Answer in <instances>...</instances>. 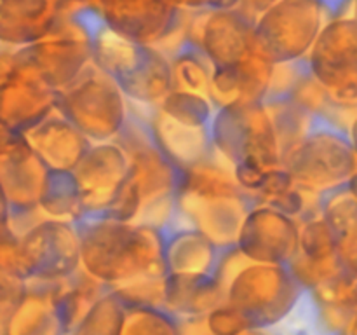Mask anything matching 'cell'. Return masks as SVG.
Masks as SVG:
<instances>
[{
  "mask_svg": "<svg viewBox=\"0 0 357 335\" xmlns=\"http://www.w3.org/2000/svg\"><path fill=\"white\" fill-rule=\"evenodd\" d=\"M80 271L110 290L149 276H166L164 230L108 215L77 222Z\"/></svg>",
  "mask_w": 357,
  "mask_h": 335,
  "instance_id": "obj_1",
  "label": "cell"
},
{
  "mask_svg": "<svg viewBox=\"0 0 357 335\" xmlns=\"http://www.w3.org/2000/svg\"><path fill=\"white\" fill-rule=\"evenodd\" d=\"M255 199L244 191L234 168L218 154L180 170L176 223L208 236L218 248L236 246L241 225Z\"/></svg>",
  "mask_w": 357,
  "mask_h": 335,
  "instance_id": "obj_2",
  "label": "cell"
},
{
  "mask_svg": "<svg viewBox=\"0 0 357 335\" xmlns=\"http://www.w3.org/2000/svg\"><path fill=\"white\" fill-rule=\"evenodd\" d=\"M215 276L225 302L239 309L253 328L281 323L305 293L289 265L250 260L237 246L223 248Z\"/></svg>",
  "mask_w": 357,
  "mask_h": 335,
  "instance_id": "obj_3",
  "label": "cell"
},
{
  "mask_svg": "<svg viewBox=\"0 0 357 335\" xmlns=\"http://www.w3.org/2000/svg\"><path fill=\"white\" fill-rule=\"evenodd\" d=\"M93 63L121 86L131 103L155 108L173 91L171 58L153 45L138 44L98 24Z\"/></svg>",
  "mask_w": 357,
  "mask_h": 335,
  "instance_id": "obj_4",
  "label": "cell"
},
{
  "mask_svg": "<svg viewBox=\"0 0 357 335\" xmlns=\"http://www.w3.org/2000/svg\"><path fill=\"white\" fill-rule=\"evenodd\" d=\"M281 164L300 187L321 198L347 187L357 173L347 129L323 115H314L303 138L282 154Z\"/></svg>",
  "mask_w": 357,
  "mask_h": 335,
  "instance_id": "obj_5",
  "label": "cell"
},
{
  "mask_svg": "<svg viewBox=\"0 0 357 335\" xmlns=\"http://www.w3.org/2000/svg\"><path fill=\"white\" fill-rule=\"evenodd\" d=\"M61 112L91 143L112 142L131 119V101L117 82L91 63L70 86L58 91Z\"/></svg>",
  "mask_w": 357,
  "mask_h": 335,
  "instance_id": "obj_6",
  "label": "cell"
},
{
  "mask_svg": "<svg viewBox=\"0 0 357 335\" xmlns=\"http://www.w3.org/2000/svg\"><path fill=\"white\" fill-rule=\"evenodd\" d=\"M309 72L335 108V122L347 129L357 112V21L337 14L324 24L307 56Z\"/></svg>",
  "mask_w": 357,
  "mask_h": 335,
  "instance_id": "obj_7",
  "label": "cell"
},
{
  "mask_svg": "<svg viewBox=\"0 0 357 335\" xmlns=\"http://www.w3.org/2000/svg\"><path fill=\"white\" fill-rule=\"evenodd\" d=\"M211 140L215 152L230 166L241 161H251L268 170L281 166L282 147L265 101L216 108Z\"/></svg>",
  "mask_w": 357,
  "mask_h": 335,
  "instance_id": "obj_8",
  "label": "cell"
},
{
  "mask_svg": "<svg viewBox=\"0 0 357 335\" xmlns=\"http://www.w3.org/2000/svg\"><path fill=\"white\" fill-rule=\"evenodd\" d=\"M100 24L96 13L58 16L45 37L28 47L17 49V58L56 91L65 89L93 63L94 31Z\"/></svg>",
  "mask_w": 357,
  "mask_h": 335,
  "instance_id": "obj_9",
  "label": "cell"
},
{
  "mask_svg": "<svg viewBox=\"0 0 357 335\" xmlns=\"http://www.w3.org/2000/svg\"><path fill=\"white\" fill-rule=\"evenodd\" d=\"M331 16L330 0H279L255 17L258 49L274 63L303 61Z\"/></svg>",
  "mask_w": 357,
  "mask_h": 335,
  "instance_id": "obj_10",
  "label": "cell"
},
{
  "mask_svg": "<svg viewBox=\"0 0 357 335\" xmlns=\"http://www.w3.org/2000/svg\"><path fill=\"white\" fill-rule=\"evenodd\" d=\"M94 13L110 30L169 58L187 42L188 13L171 0H96Z\"/></svg>",
  "mask_w": 357,
  "mask_h": 335,
  "instance_id": "obj_11",
  "label": "cell"
},
{
  "mask_svg": "<svg viewBox=\"0 0 357 335\" xmlns=\"http://www.w3.org/2000/svg\"><path fill=\"white\" fill-rule=\"evenodd\" d=\"M187 42L209 59L213 68L237 65L258 49L255 20L241 7L188 13Z\"/></svg>",
  "mask_w": 357,
  "mask_h": 335,
  "instance_id": "obj_12",
  "label": "cell"
},
{
  "mask_svg": "<svg viewBox=\"0 0 357 335\" xmlns=\"http://www.w3.org/2000/svg\"><path fill=\"white\" fill-rule=\"evenodd\" d=\"M26 279L65 281L80 271L77 223L42 218L17 236Z\"/></svg>",
  "mask_w": 357,
  "mask_h": 335,
  "instance_id": "obj_13",
  "label": "cell"
},
{
  "mask_svg": "<svg viewBox=\"0 0 357 335\" xmlns=\"http://www.w3.org/2000/svg\"><path fill=\"white\" fill-rule=\"evenodd\" d=\"M47 174V166L23 133L0 126V191L9 202L10 216L37 209Z\"/></svg>",
  "mask_w": 357,
  "mask_h": 335,
  "instance_id": "obj_14",
  "label": "cell"
},
{
  "mask_svg": "<svg viewBox=\"0 0 357 335\" xmlns=\"http://www.w3.org/2000/svg\"><path fill=\"white\" fill-rule=\"evenodd\" d=\"M298 239L300 220L271 204L255 202L241 225L236 246L250 260L288 265L298 251Z\"/></svg>",
  "mask_w": 357,
  "mask_h": 335,
  "instance_id": "obj_15",
  "label": "cell"
},
{
  "mask_svg": "<svg viewBox=\"0 0 357 335\" xmlns=\"http://www.w3.org/2000/svg\"><path fill=\"white\" fill-rule=\"evenodd\" d=\"M129 156L119 140L93 143L73 170L84 215H105L129 174Z\"/></svg>",
  "mask_w": 357,
  "mask_h": 335,
  "instance_id": "obj_16",
  "label": "cell"
},
{
  "mask_svg": "<svg viewBox=\"0 0 357 335\" xmlns=\"http://www.w3.org/2000/svg\"><path fill=\"white\" fill-rule=\"evenodd\" d=\"M58 107V91L40 73L17 58L13 72L0 82V126L24 133Z\"/></svg>",
  "mask_w": 357,
  "mask_h": 335,
  "instance_id": "obj_17",
  "label": "cell"
},
{
  "mask_svg": "<svg viewBox=\"0 0 357 335\" xmlns=\"http://www.w3.org/2000/svg\"><path fill=\"white\" fill-rule=\"evenodd\" d=\"M288 265L300 285L309 292L349 272L342 264L337 237L323 215L300 222L298 251Z\"/></svg>",
  "mask_w": 357,
  "mask_h": 335,
  "instance_id": "obj_18",
  "label": "cell"
},
{
  "mask_svg": "<svg viewBox=\"0 0 357 335\" xmlns=\"http://www.w3.org/2000/svg\"><path fill=\"white\" fill-rule=\"evenodd\" d=\"M274 61L260 49L248 56L244 61L227 68H213L209 98L216 108L236 103L265 101L268 93Z\"/></svg>",
  "mask_w": 357,
  "mask_h": 335,
  "instance_id": "obj_19",
  "label": "cell"
},
{
  "mask_svg": "<svg viewBox=\"0 0 357 335\" xmlns=\"http://www.w3.org/2000/svg\"><path fill=\"white\" fill-rule=\"evenodd\" d=\"M23 135L51 171H73L93 145L58 108Z\"/></svg>",
  "mask_w": 357,
  "mask_h": 335,
  "instance_id": "obj_20",
  "label": "cell"
},
{
  "mask_svg": "<svg viewBox=\"0 0 357 335\" xmlns=\"http://www.w3.org/2000/svg\"><path fill=\"white\" fill-rule=\"evenodd\" d=\"M145 121L153 142L178 170H187L215 156L211 128L187 126L167 117L157 107L152 108Z\"/></svg>",
  "mask_w": 357,
  "mask_h": 335,
  "instance_id": "obj_21",
  "label": "cell"
},
{
  "mask_svg": "<svg viewBox=\"0 0 357 335\" xmlns=\"http://www.w3.org/2000/svg\"><path fill=\"white\" fill-rule=\"evenodd\" d=\"M59 283L26 279L23 295L10 316L7 335H66L58 311Z\"/></svg>",
  "mask_w": 357,
  "mask_h": 335,
  "instance_id": "obj_22",
  "label": "cell"
},
{
  "mask_svg": "<svg viewBox=\"0 0 357 335\" xmlns=\"http://www.w3.org/2000/svg\"><path fill=\"white\" fill-rule=\"evenodd\" d=\"M56 20L54 0H0V47H28L45 37Z\"/></svg>",
  "mask_w": 357,
  "mask_h": 335,
  "instance_id": "obj_23",
  "label": "cell"
},
{
  "mask_svg": "<svg viewBox=\"0 0 357 335\" xmlns=\"http://www.w3.org/2000/svg\"><path fill=\"white\" fill-rule=\"evenodd\" d=\"M222 248L192 227L178 225L164 230V262L167 274H216Z\"/></svg>",
  "mask_w": 357,
  "mask_h": 335,
  "instance_id": "obj_24",
  "label": "cell"
},
{
  "mask_svg": "<svg viewBox=\"0 0 357 335\" xmlns=\"http://www.w3.org/2000/svg\"><path fill=\"white\" fill-rule=\"evenodd\" d=\"M225 302L216 276L167 274L164 309L176 318L202 316Z\"/></svg>",
  "mask_w": 357,
  "mask_h": 335,
  "instance_id": "obj_25",
  "label": "cell"
},
{
  "mask_svg": "<svg viewBox=\"0 0 357 335\" xmlns=\"http://www.w3.org/2000/svg\"><path fill=\"white\" fill-rule=\"evenodd\" d=\"M321 215L337 237L342 264L357 274V201L349 188H340L324 195Z\"/></svg>",
  "mask_w": 357,
  "mask_h": 335,
  "instance_id": "obj_26",
  "label": "cell"
},
{
  "mask_svg": "<svg viewBox=\"0 0 357 335\" xmlns=\"http://www.w3.org/2000/svg\"><path fill=\"white\" fill-rule=\"evenodd\" d=\"M38 218L61 220L77 223L84 216V204L80 198L73 171H51L37 206Z\"/></svg>",
  "mask_w": 357,
  "mask_h": 335,
  "instance_id": "obj_27",
  "label": "cell"
},
{
  "mask_svg": "<svg viewBox=\"0 0 357 335\" xmlns=\"http://www.w3.org/2000/svg\"><path fill=\"white\" fill-rule=\"evenodd\" d=\"M110 288L94 281L82 271L75 272L58 286V311L65 325L66 335L72 334L77 325L86 318L91 307Z\"/></svg>",
  "mask_w": 357,
  "mask_h": 335,
  "instance_id": "obj_28",
  "label": "cell"
},
{
  "mask_svg": "<svg viewBox=\"0 0 357 335\" xmlns=\"http://www.w3.org/2000/svg\"><path fill=\"white\" fill-rule=\"evenodd\" d=\"M171 70H173L174 89L209 96L213 65L197 47L185 42L171 56Z\"/></svg>",
  "mask_w": 357,
  "mask_h": 335,
  "instance_id": "obj_29",
  "label": "cell"
},
{
  "mask_svg": "<svg viewBox=\"0 0 357 335\" xmlns=\"http://www.w3.org/2000/svg\"><path fill=\"white\" fill-rule=\"evenodd\" d=\"M157 108L167 117L194 128H211L213 117L216 114V107L209 96L174 87L164 98L162 103L157 105Z\"/></svg>",
  "mask_w": 357,
  "mask_h": 335,
  "instance_id": "obj_30",
  "label": "cell"
},
{
  "mask_svg": "<svg viewBox=\"0 0 357 335\" xmlns=\"http://www.w3.org/2000/svg\"><path fill=\"white\" fill-rule=\"evenodd\" d=\"M119 335H181L180 321L164 307L126 306Z\"/></svg>",
  "mask_w": 357,
  "mask_h": 335,
  "instance_id": "obj_31",
  "label": "cell"
},
{
  "mask_svg": "<svg viewBox=\"0 0 357 335\" xmlns=\"http://www.w3.org/2000/svg\"><path fill=\"white\" fill-rule=\"evenodd\" d=\"M124 309V302L108 290L70 335H119Z\"/></svg>",
  "mask_w": 357,
  "mask_h": 335,
  "instance_id": "obj_32",
  "label": "cell"
},
{
  "mask_svg": "<svg viewBox=\"0 0 357 335\" xmlns=\"http://www.w3.org/2000/svg\"><path fill=\"white\" fill-rule=\"evenodd\" d=\"M208 328L211 335H241L243 332L250 330L251 323L239 309L230 304L223 302L213 311L206 314Z\"/></svg>",
  "mask_w": 357,
  "mask_h": 335,
  "instance_id": "obj_33",
  "label": "cell"
},
{
  "mask_svg": "<svg viewBox=\"0 0 357 335\" xmlns=\"http://www.w3.org/2000/svg\"><path fill=\"white\" fill-rule=\"evenodd\" d=\"M183 13H199L208 9H230L239 7V0H171Z\"/></svg>",
  "mask_w": 357,
  "mask_h": 335,
  "instance_id": "obj_34",
  "label": "cell"
},
{
  "mask_svg": "<svg viewBox=\"0 0 357 335\" xmlns=\"http://www.w3.org/2000/svg\"><path fill=\"white\" fill-rule=\"evenodd\" d=\"M58 16H80L86 13H94L96 0H54Z\"/></svg>",
  "mask_w": 357,
  "mask_h": 335,
  "instance_id": "obj_35",
  "label": "cell"
},
{
  "mask_svg": "<svg viewBox=\"0 0 357 335\" xmlns=\"http://www.w3.org/2000/svg\"><path fill=\"white\" fill-rule=\"evenodd\" d=\"M278 2L279 0H239V7L255 20V17H258L261 13L271 9Z\"/></svg>",
  "mask_w": 357,
  "mask_h": 335,
  "instance_id": "obj_36",
  "label": "cell"
},
{
  "mask_svg": "<svg viewBox=\"0 0 357 335\" xmlns=\"http://www.w3.org/2000/svg\"><path fill=\"white\" fill-rule=\"evenodd\" d=\"M0 236H14L10 229V206L0 191Z\"/></svg>",
  "mask_w": 357,
  "mask_h": 335,
  "instance_id": "obj_37",
  "label": "cell"
},
{
  "mask_svg": "<svg viewBox=\"0 0 357 335\" xmlns=\"http://www.w3.org/2000/svg\"><path fill=\"white\" fill-rule=\"evenodd\" d=\"M347 133H349V138H351V143H352V147H354V152L357 157V112L352 115L351 121H349Z\"/></svg>",
  "mask_w": 357,
  "mask_h": 335,
  "instance_id": "obj_38",
  "label": "cell"
},
{
  "mask_svg": "<svg viewBox=\"0 0 357 335\" xmlns=\"http://www.w3.org/2000/svg\"><path fill=\"white\" fill-rule=\"evenodd\" d=\"M342 335H357V307L352 311L351 318H349L347 325H345V330Z\"/></svg>",
  "mask_w": 357,
  "mask_h": 335,
  "instance_id": "obj_39",
  "label": "cell"
},
{
  "mask_svg": "<svg viewBox=\"0 0 357 335\" xmlns=\"http://www.w3.org/2000/svg\"><path fill=\"white\" fill-rule=\"evenodd\" d=\"M241 335H274L271 328H250V330L243 332Z\"/></svg>",
  "mask_w": 357,
  "mask_h": 335,
  "instance_id": "obj_40",
  "label": "cell"
}]
</instances>
